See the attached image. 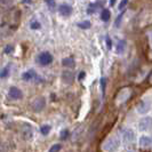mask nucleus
<instances>
[{
    "label": "nucleus",
    "instance_id": "nucleus-33",
    "mask_svg": "<svg viewBox=\"0 0 152 152\" xmlns=\"http://www.w3.org/2000/svg\"><path fill=\"white\" fill-rule=\"evenodd\" d=\"M23 1H24L25 4H30V2H31V0H23Z\"/></svg>",
    "mask_w": 152,
    "mask_h": 152
},
{
    "label": "nucleus",
    "instance_id": "nucleus-15",
    "mask_svg": "<svg viewBox=\"0 0 152 152\" xmlns=\"http://www.w3.org/2000/svg\"><path fill=\"white\" fill-rule=\"evenodd\" d=\"M62 64H63V66H65V68H73V66H75V60H73L72 57L63 58Z\"/></svg>",
    "mask_w": 152,
    "mask_h": 152
},
{
    "label": "nucleus",
    "instance_id": "nucleus-9",
    "mask_svg": "<svg viewBox=\"0 0 152 152\" xmlns=\"http://www.w3.org/2000/svg\"><path fill=\"white\" fill-rule=\"evenodd\" d=\"M58 13L62 16H70L72 14V7L70 5H66V4H62L58 7Z\"/></svg>",
    "mask_w": 152,
    "mask_h": 152
},
{
    "label": "nucleus",
    "instance_id": "nucleus-11",
    "mask_svg": "<svg viewBox=\"0 0 152 152\" xmlns=\"http://www.w3.org/2000/svg\"><path fill=\"white\" fill-rule=\"evenodd\" d=\"M62 79H63V81L65 83V84H72L73 83V79H75V77H73V73L71 72V71H64L63 73H62Z\"/></svg>",
    "mask_w": 152,
    "mask_h": 152
},
{
    "label": "nucleus",
    "instance_id": "nucleus-2",
    "mask_svg": "<svg viewBox=\"0 0 152 152\" xmlns=\"http://www.w3.org/2000/svg\"><path fill=\"white\" fill-rule=\"evenodd\" d=\"M130 95H132V89L128 88V87L120 89V91H118L117 96H115V102H117V104H122V103H125V102L130 97Z\"/></svg>",
    "mask_w": 152,
    "mask_h": 152
},
{
    "label": "nucleus",
    "instance_id": "nucleus-23",
    "mask_svg": "<svg viewBox=\"0 0 152 152\" xmlns=\"http://www.w3.org/2000/svg\"><path fill=\"white\" fill-rule=\"evenodd\" d=\"M68 136H69V132H68V129L62 130V132H61V138H62V140H65V138H66Z\"/></svg>",
    "mask_w": 152,
    "mask_h": 152
},
{
    "label": "nucleus",
    "instance_id": "nucleus-6",
    "mask_svg": "<svg viewBox=\"0 0 152 152\" xmlns=\"http://www.w3.org/2000/svg\"><path fill=\"white\" fill-rule=\"evenodd\" d=\"M53 55L48 52H44L38 55V62L41 65H49L53 62Z\"/></svg>",
    "mask_w": 152,
    "mask_h": 152
},
{
    "label": "nucleus",
    "instance_id": "nucleus-5",
    "mask_svg": "<svg viewBox=\"0 0 152 152\" xmlns=\"http://www.w3.org/2000/svg\"><path fill=\"white\" fill-rule=\"evenodd\" d=\"M137 112L140 114H146L150 110H151V102L148 99H143L141 101L136 107Z\"/></svg>",
    "mask_w": 152,
    "mask_h": 152
},
{
    "label": "nucleus",
    "instance_id": "nucleus-16",
    "mask_svg": "<svg viewBox=\"0 0 152 152\" xmlns=\"http://www.w3.org/2000/svg\"><path fill=\"white\" fill-rule=\"evenodd\" d=\"M9 73H10V66L7 65V66H5V68L2 69L1 71H0V78H7L9 76Z\"/></svg>",
    "mask_w": 152,
    "mask_h": 152
},
{
    "label": "nucleus",
    "instance_id": "nucleus-3",
    "mask_svg": "<svg viewBox=\"0 0 152 152\" xmlns=\"http://www.w3.org/2000/svg\"><path fill=\"white\" fill-rule=\"evenodd\" d=\"M121 137H122V142L125 144H130V143H134L135 141V133L132 128H124L121 129Z\"/></svg>",
    "mask_w": 152,
    "mask_h": 152
},
{
    "label": "nucleus",
    "instance_id": "nucleus-29",
    "mask_svg": "<svg viewBox=\"0 0 152 152\" xmlns=\"http://www.w3.org/2000/svg\"><path fill=\"white\" fill-rule=\"evenodd\" d=\"M85 76H86V73H85V72H81V73L79 75V80H81V79H83Z\"/></svg>",
    "mask_w": 152,
    "mask_h": 152
},
{
    "label": "nucleus",
    "instance_id": "nucleus-1",
    "mask_svg": "<svg viewBox=\"0 0 152 152\" xmlns=\"http://www.w3.org/2000/svg\"><path fill=\"white\" fill-rule=\"evenodd\" d=\"M119 145H120V140L117 135H112L109 138H107L103 143V150L105 151H117L119 149Z\"/></svg>",
    "mask_w": 152,
    "mask_h": 152
},
{
    "label": "nucleus",
    "instance_id": "nucleus-31",
    "mask_svg": "<svg viewBox=\"0 0 152 152\" xmlns=\"http://www.w3.org/2000/svg\"><path fill=\"white\" fill-rule=\"evenodd\" d=\"M149 84L152 85V72L150 73V76H149Z\"/></svg>",
    "mask_w": 152,
    "mask_h": 152
},
{
    "label": "nucleus",
    "instance_id": "nucleus-22",
    "mask_svg": "<svg viewBox=\"0 0 152 152\" xmlns=\"http://www.w3.org/2000/svg\"><path fill=\"white\" fill-rule=\"evenodd\" d=\"M60 150H61V145H60V144H55V145H53L50 149H49V151H50V152L60 151Z\"/></svg>",
    "mask_w": 152,
    "mask_h": 152
},
{
    "label": "nucleus",
    "instance_id": "nucleus-12",
    "mask_svg": "<svg viewBox=\"0 0 152 152\" xmlns=\"http://www.w3.org/2000/svg\"><path fill=\"white\" fill-rule=\"evenodd\" d=\"M33 135V132H32V127L30 125H24V128H23V136L25 140L30 141Z\"/></svg>",
    "mask_w": 152,
    "mask_h": 152
},
{
    "label": "nucleus",
    "instance_id": "nucleus-19",
    "mask_svg": "<svg viewBox=\"0 0 152 152\" xmlns=\"http://www.w3.org/2000/svg\"><path fill=\"white\" fill-rule=\"evenodd\" d=\"M40 132H41L42 135H48L49 132H50V126H49V125H44V126H41Z\"/></svg>",
    "mask_w": 152,
    "mask_h": 152
},
{
    "label": "nucleus",
    "instance_id": "nucleus-20",
    "mask_svg": "<svg viewBox=\"0 0 152 152\" xmlns=\"http://www.w3.org/2000/svg\"><path fill=\"white\" fill-rule=\"evenodd\" d=\"M41 28V24L38 22V21H33V22L31 23V29L32 30H38Z\"/></svg>",
    "mask_w": 152,
    "mask_h": 152
},
{
    "label": "nucleus",
    "instance_id": "nucleus-13",
    "mask_svg": "<svg viewBox=\"0 0 152 152\" xmlns=\"http://www.w3.org/2000/svg\"><path fill=\"white\" fill-rule=\"evenodd\" d=\"M140 145L142 148H150L152 145V138L149 136H142L140 138Z\"/></svg>",
    "mask_w": 152,
    "mask_h": 152
},
{
    "label": "nucleus",
    "instance_id": "nucleus-18",
    "mask_svg": "<svg viewBox=\"0 0 152 152\" xmlns=\"http://www.w3.org/2000/svg\"><path fill=\"white\" fill-rule=\"evenodd\" d=\"M77 25H78L80 29H85V30H86V29H89V28H91V23L89 22V21H83V22H79Z\"/></svg>",
    "mask_w": 152,
    "mask_h": 152
},
{
    "label": "nucleus",
    "instance_id": "nucleus-28",
    "mask_svg": "<svg viewBox=\"0 0 152 152\" xmlns=\"http://www.w3.org/2000/svg\"><path fill=\"white\" fill-rule=\"evenodd\" d=\"M149 41H150V46H151V49H152V31L149 33Z\"/></svg>",
    "mask_w": 152,
    "mask_h": 152
},
{
    "label": "nucleus",
    "instance_id": "nucleus-8",
    "mask_svg": "<svg viewBox=\"0 0 152 152\" xmlns=\"http://www.w3.org/2000/svg\"><path fill=\"white\" fill-rule=\"evenodd\" d=\"M8 97L10 99H21L23 97V93L20 88L17 87H10L8 91Z\"/></svg>",
    "mask_w": 152,
    "mask_h": 152
},
{
    "label": "nucleus",
    "instance_id": "nucleus-4",
    "mask_svg": "<svg viewBox=\"0 0 152 152\" xmlns=\"http://www.w3.org/2000/svg\"><path fill=\"white\" fill-rule=\"evenodd\" d=\"M45 107H46V99L42 96L34 99L32 101V103H31L32 111H34V112H41L45 109Z\"/></svg>",
    "mask_w": 152,
    "mask_h": 152
},
{
    "label": "nucleus",
    "instance_id": "nucleus-21",
    "mask_svg": "<svg viewBox=\"0 0 152 152\" xmlns=\"http://www.w3.org/2000/svg\"><path fill=\"white\" fill-rule=\"evenodd\" d=\"M101 88H102V96H104L105 94V79L104 78L101 79Z\"/></svg>",
    "mask_w": 152,
    "mask_h": 152
},
{
    "label": "nucleus",
    "instance_id": "nucleus-25",
    "mask_svg": "<svg viewBox=\"0 0 152 152\" xmlns=\"http://www.w3.org/2000/svg\"><path fill=\"white\" fill-rule=\"evenodd\" d=\"M105 40H107V46L109 49H111L112 48V41H111V39H110V37L109 36H107L105 37Z\"/></svg>",
    "mask_w": 152,
    "mask_h": 152
},
{
    "label": "nucleus",
    "instance_id": "nucleus-32",
    "mask_svg": "<svg viewBox=\"0 0 152 152\" xmlns=\"http://www.w3.org/2000/svg\"><path fill=\"white\" fill-rule=\"evenodd\" d=\"M115 1L117 0H110V6H113L114 4H115Z\"/></svg>",
    "mask_w": 152,
    "mask_h": 152
},
{
    "label": "nucleus",
    "instance_id": "nucleus-17",
    "mask_svg": "<svg viewBox=\"0 0 152 152\" xmlns=\"http://www.w3.org/2000/svg\"><path fill=\"white\" fill-rule=\"evenodd\" d=\"M110 16H111L110 10H109V9H104V10L102 12V14H101V18H102V21L107 22V21L110 20Z\"/></svg>",
    "mask_w": 152,
    "mask_h": 152
},
{
    "label": "nucleus",
    "instance_id": "nucleus-14",
    "mask_svg": "<svg viewBox=\"0 0 152 152\" xmlns=\"http://www.w3.org/2000/svg\"><path fill=\"white\" fill-rule=\"evenodd\" d=\"M126 41L125 40H120L118 44H117V47H115V53L117 54H122L125 53V50H126Z\"/></svg>",
    "mask_w": 152,
    "mask_h": 152
},
{
    "label": "nucleus",
    "instance_id": "nucleus-24",
    "mask_svg": "<svg viewBox=\"0 0 152 152\" xmlns=\"http://www.w3.org/2000/svg\"><path fill=\"white\" fill-rule=\"evenodd\" d=\"M46 4L49 8L55 7V0H46Z\"/></svg>",
    "mask_w": 152,
    "mask_h": 152
},
{
    "label": "nucleus",
    "instance_id": "nucleus-26",
    "mask_svg": "<svg viewBox=\"0 0 152 152\" xmlns=\"http://www.w3.org/2000/svg\"><path fill=\"white\" fill-rule=\"evenodd\" d=\"M122 16H124V14H120V15L118 16L117 21H115V26H117V28H119V26H120V22H121V20H122Z\"/></svg>",
    "mask_w": 152,
    "mask_h": 152
},
{
    "label": "nucleus",
    "instance_id": "nucleus-10",
    "mask_svg": "<svg viewBox=\"0 0 152 152\" xmlns=\"http://www.w3.org/2000/svg\"><path fill=\"white\" fill-rule=\"evenodd\" d=\"M22 78H23V80H25V81H31V80H33V79H38L39 77L33 70H29V71H26V72L23 73Z\"/></svg>",
    "mask_w": 152,
    "mask_h": 152
},
{
    "label": "nucleus",
    "instance_id": "nucleus-7",
    "mask_svg": "<svg viewBox=\"0 0 152 152\" xmlns=\"http://www.w3.org/2000/svg\"><path fill=\"white\" fill-rule=\"evenodd\" d=\"M138 128L142 132H146V130L152 128V117H143L140 122H138Z\"/></svg>",
    "mask_w": 152,
    "mask_h": 152
},
{
    "label": "nucleus",
    "instance_id": "nucleus-27",
    "mask_svg": "<svg viewBox=\"0 0 152 152\" xmlns=\"http://www.w3.org/2000/svg\"><path fill=\"white\" fill-rule=\"evenodd\" d=\"M127 2H128V0H122L121 2L119 4V9L120 10H122V8L126 7V5H127Z\"/></svg>",
    "mask_w": 152,
    "mask_h": 152
},
{
    "label": "nucleus",
    "instance_id": "nucleus-30",
    "mask_svg": "<svg viewBox=\"0 0 152 152\" xmlns=\"http://www.w3.org/2000/svg\"><path fill=\"white\" fill-rule=\"evenodd\" d=\"M8 50H9V52H12V50H13V47H7V48L5 49V53L7 54V53H8Z\"/></svg>",
    "mask_w": 152,
    "mask_h": 152
}]
</instances>
